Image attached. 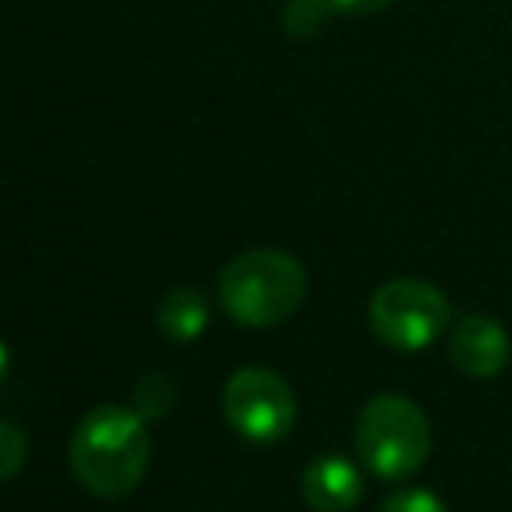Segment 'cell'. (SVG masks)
<instances>
[{
  "instance_id": "6da1fadb",
  "label": "cell",
  "mask_w": 512,
  "mask_h": 512,
  "mask_svg": "<svg viewBox=\"0 0 512 512\" xmlns=\"http://www.w3.org/2000/svg\"><path fill=\"white\" fill-rule=\"evenodd\" d=\"M74 478L98 499H126L150 467L147 418L136 408L102 405L77 422L70 439Z\"/></svg>"
},
{
  "instance_id": "7c38bea8",
  "label": "cell",
  "mask_w": 512,
  "mask_h": 512,
  "mask_svg": "<svg viewBox=\"0 0 512 512\" xmlns=\"http://www.w3.org/2000/svg\"><path fill=\"white\" fill-rule=\"evenodd\" d=\"M317 4L321 11L331 14H373V11H384L391 0H310Z\"/></svg>"
},
{
  "instance_id": "8fae6325",
  "label": "cell",
  "mask_w": 512,
  "mask_h": 512,
  "mask_svg": "<svg viewBox=\"0 0 512 512\" xmlns=\"http://www.w3.org/2000/svg\"><path fill=\"white\" fill-rule=\"evenodd\" d=\"M380 512H450V509L429 488H401V492L387 495Z\"/></svg>"
},
{
  "instance_id": "8992f818",
  "label": "cell",
  "mask_w": 512,
  "mask_h": 512,
  "mask_svg": "<svg viewBox=\"0 0 512 512\" xmlns=\"http://www.w3.org/2000/svg\"><path fill=\"white\" fill-rule=\"evenodd\" d=\"M512 359V338L495 317L467 314L450 331V363L471 380L499 377Z\"/></svg>"
},
{
  "instance_id": "4fadbf2b",
  "label": "cell",
  "mask_w": 512,
  "mask_h": 512,
  "mask_svg": "<svg viewBox=\"0 0 512 512\" xmlns=\"http://www.w3.org/2000/svg\"><path fill=\"white\" fill-rule=\"evenodd\" d=\"M7 366H11V352H7V345L0 342V380L7 377Z\"/></svg>"
},
{
  "instance_id": "277c9868",
  "label": "cell",
  "mask_w": 512,
  "mask_h": 512,
  "mask_svg": "<svg viewBox=\"0 0 512 512\" xmlns=\"http://www.w3.org/2000/svg\"><path fill=\"white\" fill-rule=\"evenodd\" d=\"M453 321L446 293L429 279L401 276L384 283L370 300V328L384 345L398 352H418L432 345Z\"/></svg>"
},
{
  "instance_id": "7a4b0ae2",
  "label": "cell",
  "mask_w": 512,
  "mask_h": 512,
  "mask_svg": "<svg viewBox=\"0 0 512 512\" xmlns=\"http://www.w3.org/2000/svg\"><path fill=\"white\" fill-rule=\"evenodd\" d=\"M307 297V272L279 248L244 251L223 269L220 304L244 328H272L297 314Z\"/></svg>"
},
{
  "instance_id": "30bf717a",
  "label": "cell",
  "mask_w": 512,
  "mask_h": 512,
  "mask_svg": "<svg viewBox=\"0 0 512 512\" xmlns=\"http://www.w3.org/2000/svg\"><path fill=\"white\" fill-rule=\"evenodd\" d=\"M28 457V439L21 429H14L11 422H0V481L14 478L25 467Z\"/></svg>"
},
{
  "instance_id": "3957f363",
  "label": "cell",
  "mask_w": 512,
  "mask_h": 512,
  "mask_svg": "<svg viewBox=\"0 0 512 512\" xmlns=\"http://www.w3.org/2000/svg\"><path fill=\"white\" fill-rule=\"evenodd\" d=\"M359 460L377 478L401 481L422 471L432 450V425L425 411L405 394H377L359 411L356 422Z\"/></svg>"
},
{
  "instance_id": "ba28073f",
  "label": "cell",
  "mask_w": 512,
  "mask_h": 512,
  "mask_svg": "<svg viewBox=\"0 0 512 512\" xmlns=\"http://www.w3.org/2000/svg\"><path fill=\"white\" fill-rule=\"evenodd\" d=\"M209 324V304L199 290L192 286H178L157 307V328L171 338V342H196Z\"/></svg>"
},
{
  "instance_id": "9c48e42d",
  "label": "cell",
  "mask_w": 512,
  "mask_h": 512,
  "mask_svg": "<svg viewBox=\"0 0 512 512\" xmlns=\"http://www.w3.org/2000/svg\"><path fill=\"white\" fill-rule=\"evenodd\" d=\"M178 401V391L164 373H147V377L136 384L133 405L143 418H164Z\"/></svg>"
},
{
  "instance_id": "5b68a950",
  "label": "cell",
  "mask_w": 512,
  "mask_h": 512,
  "mask_svg": "<svg viewBox=\"0 0 512 512\" xmlns=\"http://www.w3.org/2000/svg\"><path fill=\"white\" fill-rule=\"evenodd\" d=\"M223 415L248 443H279L297 422V394L265 366H244L223 387Z\"/></svg>"
},
{
  "instance_id": "52a82bcc",
  "label": "cell",
  "mask_w": 512,
  "mask_h": 512,
  "mask_svg": "<svg viewBox=\"0 0 512 512\" xmlns=\"http://www.w3.org/2000/svg\"><path fill=\"white\" fill-rule=\"evenodd\" d=\"M300 492L314 512H352L363 502V474L349 457L328 453L307 464Z\"/></svg>"
}]
</instances>
